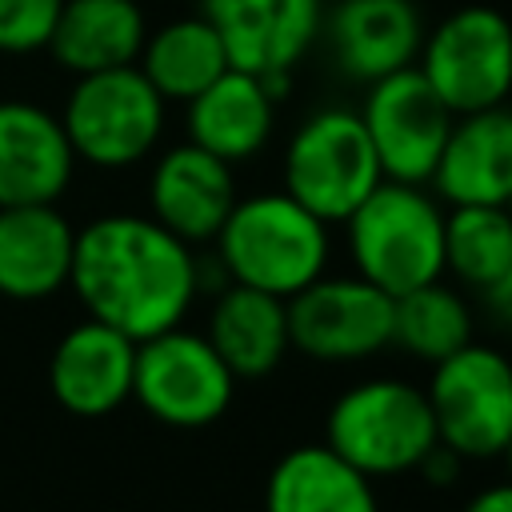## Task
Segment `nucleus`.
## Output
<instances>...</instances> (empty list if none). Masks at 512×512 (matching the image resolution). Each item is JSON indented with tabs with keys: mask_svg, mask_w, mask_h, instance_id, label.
Returning a JSON list of instances; mask_svg holds the SVG:
<instances>
[{
	"mask_svg": "<svg viewBox=\"0 0 512 512\" xmlns=\"http://www.w3.org/2000/svg\"><path fill=\"white\" fill-rule=\"evenodd\" d=\"M276 108L280 100L264 88L256 72L228 64L204 92L184 104V128L192 144L236 168L268 148L276 132Z\"/></svg>",
	"mask_w": 512,
	"mask_h": 512,
	"instance_id": "a211bd4d",
	"label": "nucleus"
},
{
	"mask_svg": "<svg viewBox=\"0 0 512 512\" xmlns=\"http://www.w3.org/2000/svg\"><path fill=\"white\" fill-rule=\"evenodd\" d=\"M68 288L92 320L148 340L188 320L200 300V256L152 216L108 212L76 228Z\"/></svg>",
	"mask_w": 512,
	"mask_h": 512,
	"instance_id": "f257e3e1",
	"label": "nucleus"
},
{
	"mask_svg": "<svg viewBox=\"0 0 512 512\" xmlns=\"http://www.w3.org/2000/svg\"><path fill=\"white\" fill-rule=\"evenodd\" d=\"M212 256L232 284L288 300L332 268L336 236L328 220L308 212L284 188H264L236 196L212 240Z\"/></svg>",
	"mask_w": 512,
	"mask_h": 512,
	"instance_id": "f03ea898",
	"label": "nucleus"
},
{
	"mask_svg": "<svg viewBox=\"0 0 512 512\" xmlns=\"http://www.w3.org/2000/svg\"><path fill=\"white\" fill-rule=\"evenodd\" d=\"M136 68L168 104H188L228 68V52L204 16H180L144 36Z\"/></svg>",
	"mask_w": 512,
	"mask_h": 512,
	"instance_id": "b1692460",
	"label": "nucleus"
},
{
	"mask_svg": "<svg viewBox=\"0 0 512 512\" xmlns=\"http://www.w3.org/2000/svg\"><path fill=\"white\" fill-rule=\"evenodd\" d=\"M508 364H512V352H508Z\"/></svg>",
	"mask_w": 512,
	"mask_h": 512,
	"instance_id": "2f4dec72",
	"label": "nucleus"
},
{
	"mask_svg": "<svg viewBox=\"0 0 512 512\" xmlns=\"http://www.w3.org/2000/svg\"><path fill=\"white\" fill-rule=\"evenodd\" d=\"M236 196L232 164L192 140L164 148L148 172V216L192 248L216 240Z\"/></svg>",
	"mask_w": 512,
	"mask_h": 512,
	"instance_id": "ddd939ff",
	"label": "nucleus"
},
{
	"mask_svg": "<svg viewBox=\"0 0 512 512\" xmlns=\"http://www.w3.org/2000/svg\"><path fill=\"white\" fill-rule=\"evenodd\" d=\"M240 380L196 328H164L136 340L132 400L164 428L196 432L228 416Z\"/></svg>",
	"mask_w": 512,
	"mask_h": 512,
	"instance_id": "0eeeda50",
	"label": "nucleus"
},
{
	"mask_svg": "<svg viewBox=\"0 0 512 512\" xmlns=\"http://www.w3.org/2000/svg\"><path fill=\"white\" fill-rule=\"evenodd\" d=\"M324 444L376 484L412 476L436 444L424 384L388 372L352 380L324 412Z\"/></svg>",
	"mask_w": 512,
	"mask_h": 512,
	"instance_id": "20e7f679",
	"label": "nucleus"
},
{
	"mask_svg": "<svg viewBox=\"0 0 512 512\" xmlns=\"http://www.w3.org/2000/svg\"><path fill=\"white\" fill-rule=\"evenodd\" d=\"M460 472H464V460H460L448 444H440V440H436V444L428 448V456L416 464V472H412V476H420L428 488H452V484L460 480Z\"/></svg>",
	"mask_w": 512,
	"mask_h": 512,
	"instance_id": "bb28decb",
	"label": "nucleus"
},
{
	"mask_svg": "<svg viewBox=\"0 0 512 512\" xmlns=\"http://www.w3.org/2000/svg\"><path fill=\"white\" fill-rule=\"evenodd\" d=\"M76 164L56 112L32 100H0V204H56Z\"/></svg>",
	"mask_w": 512,
	"mask_h": 512,
	"instance_id": "2eb2a0df",
	"label": "nucleus"
},
{
	"mask_svg": "<svg viewBox=\"0 0 512 512\" xmlns=\"http://www.w3.org/2000/svg\"><path fill=\"white\" fill-rule=\"evenodd\" d=\"M444 204L428 184L380 180L340 224L356 276L388 296L444 276Z\"/></svg>",
	"mask_w": 512,
	"mask_h": 512,
	"instance_id": "7ed1b4c3",
	"label": "nucleus"
},
{
	"mask_svg": "<svg viewBox=\"0 0 512 512\" xmlns=\"http://www.w3.org/2000/svg\"><path fill=\"white\" fill-rule=\"evenodd\" d=\"M204 336L236 380H268L292 356L288 304L272 292L232 280L212 292Z\"/></svg>",
	"mask_w": 512,
	"mask_h": 512,
	"instance_id": "aec40b11",
	"label": "nucleus"
},
{
	"mask_svg": "<svg viewBox=\"0 0 512 512\" xmlns=\"http://www.w3.org/2000/svg\"><path fill=\"white\" fill-rule=\"evenodd\" d=\"M264 512H384L376 480L324 440L288 448L264 476Z\"/></svg>",
	"mask_w": 512,
	"mask_h": 512,
	"instance_id": "412c9836",
	"label": "nucleus"
},
{
	"mask_svg": "<svg viewBox=\"0 0 512 512\" xmlns=\"http://www.w3.org/2000/svg\"><path fill=\"white\" fill-rule=\"evenodd\" d=\"M512 264V216L504 204H452L444 212V276L464 292L488 288Z\"/></svg>",
	"mask_w": 512,
	"mask_h": 512,
	"instance_id": "393cba45",
	"label": "nucleus"
},
{
	"mask_svg": "<svg viewBox=\"0 0 512 512\" xmlns=\"http://www.w3.org/2000/svg\"><path fill=\"white\" fill-rule=\"evenodd\" d=\"M460 512H512V480L504 476V480H492V484L476 488L460 504Z\"/></svg>",
	"mask_w": 512,
	"mask_h": 512,
	"instance_id": "c85d7f7f",
	"label": "nucleus"
},
{
	"mask_svg": "<svg viewBox=\"0 0 512 512\" xmlns=\"http://www.w3.org/2000/svg\"><path fill=\"white\" fill-rule=\"evenodd\" d=\"M320 28L336 68L356 84L416 64L424 44V20L412 0H340Z\"/></svg>",
	"mask_w": 512,
	"mask_h": 512,
	"instance_id": "dca6fc26",
	"label": "nucleus"
},
{
	"mask_svg": "<svg viewBox=\"0 0 512 512\" xmlns=\"http://www.w3.org/2000/svg\"><path fill=\"white\" fill-rule=\"evenodd\" d=\"M428 188L444 208L504 204L512 196V104L456 116Z\"/></svg>",
	"mask_w": 512,
	"mask_h": 512,
	"instance_id": "f3484780",
	"label": "nucleus"
},
{
	"mask_svg": "<svg viewBox=\"0 0 512 512\" xmlns=\"http://www.w3.org/2000/svg\"><path fill=\"white\" fill-rule=\"evenodd\" d=\"M452 120L456 116L432 92V84L420 76L416 64L372 80L360 104V124L372 140L384 180H404V184L432 180Z\"/></svg>",
	"mask_w": 512,
	"mask_h": 512,
	"instance_id": "9b49d317",
	"label": "nucleus"
},
{
	"mask_svg": "<svg viewBox=\"0 0 512 512\" xmlns=\"http://www.w3.org/2000/svg\"><path fill=\"white\" fill-rule=\"evenodd\" d=\"M436 440L464 464L500 460L512 436V364L496 344H464L436 360L424 380Z\"/></svg>",
	"mask_w": 512,
	"mask_h": 512,
	"instance_id": "6e6552de",
	"label": "nucleus"
},
{
	"mask_svg": "<svg viewBox=\"0 0 512 512\" xmlns=\"http://www.w3.org/2000/svg\"><path fill=\"white\" fill-rule=\"evenodd\" d=\"M476 340V308L448 276L392 296V348L416 364H436Z\"/></svg>",
	"mask_w": 512,
	"mask_h": 512,
	"instance_id": "5701e85b",
	"label": "nucleus"
},
{
	"mask_svg": "<svg viewBox=\"0 0 512 512\" xmlns=\"http://www.w3.org/2000/svg\"><path fill=\"white\" fill-rule=\"evenodd\" d=\"M168 100L136 64L76 76L60 108V124L76 160L92 168H132L148 160L164 136Z\"/></svg>",
	"mask_w": 512,
	"mask_h": 512,
	"instance_id": "39448f33",
	"label": "nucleus"
},
{
	"mask_svg": "<svg viewBox=\"0 0 512 512\" xmlns=\"http://www.w3.org/2000/svg\"><path fill=\"white\" fill-rule=\"evenodd\" d=\"M64 0H0V56H32L48 44Z\"/></svg>",
	"mask_w": 512,
	"mask_h": 512,
	"instance_id": "a878e982",
	"label": "nucleus"
},
{
	"mask_svg": "<svg viewBox=\"0 0 512 512\" xmlns=\"http://www.w3.org/2000/svg\"><path fill=\"white\" fill-rule=\"evenodd\" d=\"M476 300H480V312H484L500 332H512V264H508L488 288H480Z\"/></svg>",
	"mask_w": 512,
	"mask_h": 512,
	"instance_id": "cd10ccee",
	"label": "nucleus"
},
{
	"mask_svg": "<svg viewBox=\"0 0 512 512\" xmlns=\"http://www.w3.org/2000/svg\"><path fill=\"white\" fill-rule=\"evenodd\" d=\"M380 180V160L352 108H320L304 116L280 156V188L332 228H340Z\"/></svg>",
	"mask_w": 512,
	"mask_h": 512,
	"instance_id": "423d86ee",
	"label": "nucleus"
},
{
	"mask_svg": "<svg viewBox=\"0 0 512 512\" xmlns=\"http://www.w3.org/2000/svg\"><path fill=\"white\" fill-rule=\"evenodd\" d=\"M284 304L292 352L312 364L348 368L392 348V296L356 272L328 268Z\"/></svg>",
	"mask_w": 512,
	"mask_h": 512,
	"instance_id": "1a4fd4ad",
	"label": "nucleus"
},
{
	"mask_svg": "<svg viewBox=\"0 0 512 512\" xmlns=\"http://www.w3.org/2000/svg\"><path fill=\"white\" fill-rule=\"evenodd\" d=\"M420 76L452 116L508 104L512 96V20L500 8L468 4L424 32Z\"/></svg>",
	"mask_w": 512,
	"mask_h": 512,
	"instance_id": "9d476101",
	"label": "nucleus"
},
{
	"mask_svg": "<svg viewBox=\"0 0 512 512\" xmlns=\"http://www.w3.org/2000/svg\"><path fill=\"white\" fill-rule=\"evenodd\" d=\"M504 208H508V216H512V196H508V200H504Z\"/></svg>",
	"mask_w": 512,
	"mask_h": 512,
	"instance_id": "7c9ffc66",
	"label": "nucleus"
},
{
	"mask_svg": "<svg viewBox=\"0 0 512 512\" xmlns=\"http://www.w3.org/2000/svg\"><path fill=\"white\" fill-rule=\"evenodd\" d=\"M200 16L224 40L228 64L272 76L292 72L320 36V0H200Z\"/></svg>",
	"mask_w": 512,
	"mask_h": 512,
	"instance_id": "f8f14e48",
	"label": "nucleus"
},
{
	"mask_svg": "<svg viewBox=\"0 0 512 512\" xmlns=\"http://www.w3.org/2000/svg\"><path fill=\"white\" fill-rule=\"evenodd\" d=\"M500 464H504V476L512 480V436H508V444H504V452H500Z\"/></svg>",
	"mask_w": 512,
	"mask_h": 512,
	"instance_id": "c756f323",
	"label": "nucleus"
},
{
	"mask_svg": "<svg viewBox=\"0 0 512 512\" xmlns=\"http://www.w3.org/2000/svg\"><path fill=\"white\" fill-rule=\"evenodd\" d=\"M132 368L136 340L88 316L56 340L48 356V388L64 412L96 420L132 400Z\"/></svg>",
	"mask_w": 512,
	"mask_h": 512,
	"instance_id": "4468645a",
	"label": "nucleus"
},
{
	"mask_svg": "<svg viewBox=\"0 0 512 512\" xmlns=\"http://www.w3.org/2000/svg\"><path fill=\"white\" fill-rule=\"evenodd\" d=\"M76 228L56 204H0V296L48 300L68 288Z\"/></svg>",
	"mask_w": 512,
	"mask_h": 512,
	"instance_id": "6ab92c4d",
	"label": "nucleus"
},
{
	"mask_svg": "<svg viewBox=\"0 0 512 512\" xmlns=\"http://www.w3.org/2000/svg\"><path fill=\"white\" fill-rule=\"evenodd\" d=\"M144 36L148 24L136 0H64L44 48L64 72L88 76L136 64Z\"/></svg>",
	"mask_w": 512,
	"mask_h": 512,
	"instance_id": "4be33fe9",
	"label": "nucleus"
}]
</instances>
